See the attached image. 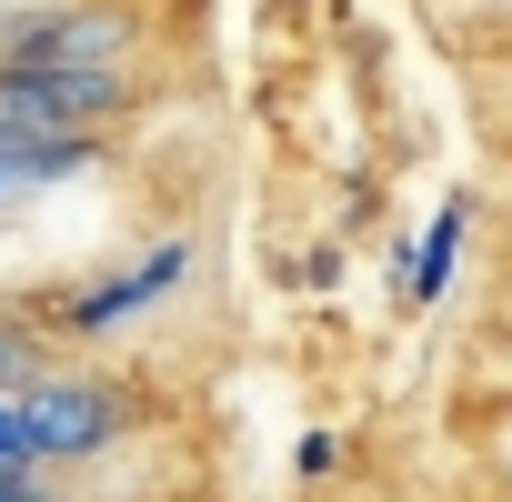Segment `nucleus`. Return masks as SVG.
I'll return each mask as SVG.
<instances>
[{
  "label": "nucleus",
  "mask_w": 512,
  "mask_h": 502,
  "mask_svg": "<svg viewBox=\"0 0 512 502\" xmlns=\"http://www.w3.org/2000/svg\"><path fill=\"white\" fill-rule=\"evenodd\" d=\"M151 11L141 0H11L0 11V61H51V71H141Z\"/></svg>",
  "instance_id": "nucleus-3"
},
{
  "label": "nucleus",
  "mask_w": 512,
  "mask_h": 502,
  "mask_svg": "<svg viewBox=\"0 0 512 502\" xmlns=\"http://www.w3.org/2000/svg\"><path fill=\"white\" fill-rule=\"evenodd\" d=\"M191 272H201V241H191V231H161V241H141V251H131V262H111V272H81V282L41 292V302H31V322H41V332H61V342H121L131 322H151L161 302H181V292H191Z\"/></svg>",
  "instance_id": "nucleus-1"
},
{
  "label": "nucleus",
  "mask_w": 512,
  "mask_h": 502,
  "mask_svg": "<svg viewBox=\"0 0 512 502\" xmlns=\"http://www.w3.org/2000/svg\"><path fill=\"white\" fill-rule=\"evenodd\" d=\"M292 472H302V482H332V472H342V442H332V432H302V442H292Z\"/></svg>",
  "instance_id": "nucleus-9"
},
{
  "label": "nucleus",
  "mask_w": 512,
  "mask_h": 502,
  "mask_svg": "<svg viewBox=\"0 0 512 502\" xmlns=\"http://www.w3.org/2000/svg\"><path fill=\"white\" fill-rule=\"evenodd\" d=\"M41 372H51V332H41L31 312H21V322H0V392H31Z\"/></svg>",
  "instance_id": "nucleus-7"
},
{
  "label": "nucleus",
  "mask_w": 512,
  "mask_h": 502,
  "mask_svg": "<svg viewBox=\"0 0 512 502\" xmlns=\"http://www.w3.org/2000/svg\"><path fill=\"white\" fill-rule=\"evenodd\" d=\"M21 422H31V452L61 462V472H91L111 462L131 432H141V392L121 372H91V362H51L31 392H21Z\"/></svg>",
  "instance_id": "nucleus-2"
},
{
  "label": "nucleus",
  "mask_w": 512,
  "mask_h": 502,
  "mask_svg": "<svg viewBox=\"0 0 512 502\" xmlns=\"http://www.w3.org/2000/svg\"><path fill=\"white\" fill-rule=\"evenodd\" d=\"M462 251H472V191H452L442 211H432V231L392 262V292H402V312H432L452 282H462Z\"/></svg>",
  "instance_id": "nucleus-6"
},
{
  "label": "nucleus",
  "mask_w": 512,
  "mask_h": 502,
  "mask_svg": "<svg viewBox=\"0 0 512 502\" xmlns=\"http://www.w3.org/2000/svg\"><path fill=\"white\" fill-rule=\"evenodd\" d=\"M131 111H141V71L0 61V141H111Z\"/></svg>",
  "instance_id": "nucleus-4"
},
{
  "label": "nucleus",
  "mask_w": 512,
  "mask_h": 502,
  "mask_svg": "<svg viewBox=\"0 0 512 502\" xmlns=\"http://www.w3.org/2000/svg\"><path fill=\"white\" fill-rule=\"evenodd\" d=\"M101 161H111V141H0V221L41 211L51 191L91 181Z\"/></svg>",
  "instance_id": "nucleus-5"
},
{
  "label": "nucleus",
  "mask_w": 512,
  "mask_h": 502,
  "mask_svg": "<svg viewBox=\"0 0 512 502\" xmlns=\"http://www.w3.org/2000/svg\"><path fill=\"white\" fill-rule=\"evenodd\" d=\"M0 452H31V422H21V392H0Z\"/></svg>",
  "instance_id": "nucleus-10"
},
{
  "label": "nucleus",
  "mask_w": 512,
  "mask_h": 502,
  "mask_svg": "<svg viewBox=\"0 0 512 502\" xmlns=\"http://www.w3.org/2000/svg\"><path fill=\"white\" fill-rule=\"evenodd\" d=\"M0 502H71V472L41 452H0Z\"/></svg>",
  "instance_id": "nucleus-8"
}]
</instances>
